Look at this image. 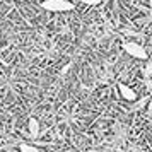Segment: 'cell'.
<instances>
[{
    "instance_id": "obj_1",
    "label": "cell",
    "mask_w": 152,
    "mask_h": 152,
    "mask_svg": "<svg viewBox=\"0 0 152 152\" xmlns=\"http://www.w3.org/2000/svg\"><path fill=\"white\" fill-rule=\"evenodd\" d=\"M74 2L69 0H43L41 2V9L50 10V12H69L74 10Z\"/></svg>"
},
{
    "instance_id": "obj_2",
    "label": "cell",
    "mask_w": 152,
    "mask_h": 152,
    "mask_svg": "<svg viewBox=\"0 0 152 152\" xmlns=\"http://www.w3.org/2000/svg\"><path fill=\"white\" fill-rule=\"evenodd\" d=\"M123 50L130 56L137 58V60H145V58H147V51H145V48L142 46V45H138V43H133V41L123 43Z\"/></svg>"
},
{
    "instance_id": "obj_3",
    "label": "cell",
    "mask_w": 152,
    "mask_h": 152,
    "mask_svg": "<svg viewBox=\"0 0 152 152\" xmlns=\"http://www.w3.org/2000/svg\"><path fill=\"white\" fill-rule=\"evenodd\" d=\"M118 91H120L121 97H123V99H126V101H135V99H137L135 91L132 89V87H128L126 84H118Z\"/></svg>"
},
{
    "instance_id": "obj_4",
    "label": "cell",
    "mask_w": 152,
    "mask_h": 152,
    "mask_svg": "<svg viewBox=\"0 0 152 152\" xmlns=\"http://www.w3.org/2000/svg\"><path fill=\"white\" fill-rule=\"evenodd\" d=\"M28 130L31 133V137H38L39 135V121L36 118H29L28 120Z\"/></svg>"
},
{
    "instance_id": "obj_5",
    "label": "cell",
    "mask_w": 152,
    "mask_h": 152,
    "mask_svg": "<svg viewBox=\"0 0 152 152\" xmlns=\"http://www.w3.org/2000/svg\"><path fill=\"white\" fill-rule=\"evenodd\" d=\"M19 149H21V152H41L39 149H36L34 145H31V144H21Z\"/></svg>"
},
{
    "instance_id": "obj_6",
    "label": "cell",
    "mask_w": 152,
    "mask_h": 152,
    "mask_svg": "<svg viewBox=\"0 0 152 152\" xmlns=\"http://www.w3.org/2000/svg\"><path fill=\"white\" fill-rule=\"evenodd\" d=\"M77 2H80V4H86V5H97L101 0H77Z\"/></svg>"
},
{
    "instance_id": "obj_7",
    "label": "cell",
    "mask_w": 152,
    "mask_h": 152,
    "mask_svg": "<svg viewBox=\"0 0 152 152\" xmlns=\"http://www.w3.org/2000/svg\"><path fill=\"white\" fill-rule=\"evenodd\" d=\"M17 2H24V0H17Z\"/></svg>"
}]
</instances>
